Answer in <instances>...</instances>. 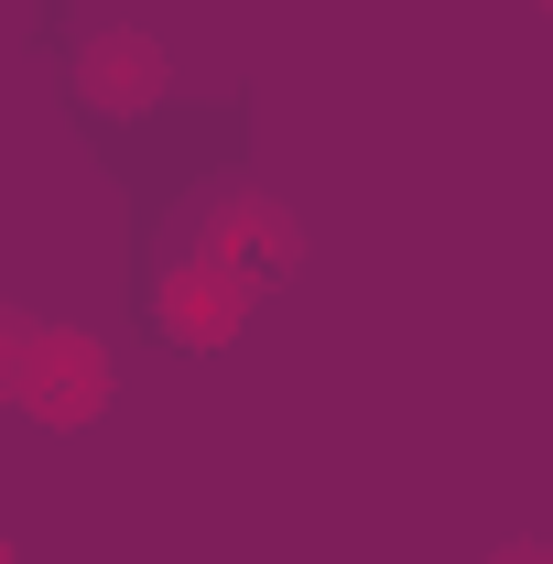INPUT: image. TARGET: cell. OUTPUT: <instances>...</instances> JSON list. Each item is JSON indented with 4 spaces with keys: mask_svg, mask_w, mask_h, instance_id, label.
<instances>
[{
    "mask_svg": "<svg viewBox=\"0 0 553 564\" xmlns=\"http://www.w3.org/2000/svg\"><path fill=\"white\" fill-rule=\"evenodd\" d=\"M0 564H22V554H11V543H0Z\"/></svg>",
    "mask_w": 553,
    "mask_h": 564,
    "instance_id": "6",
    "label": "cell"
},
{
    "mask_svg": "<svg viewBox=\"0 0 553 564\" xmlns=\"http://www.w3.org/2000/svg\"><path fill=\"white\" fill-rule=\"evenodd\" d=\"M152 315H163V337H174V348H228V337H239V315H250V282L196 250V261H174V272H163Z\"/></svg>",
    "mask_w": 553,
    "mask_h": 564,
    "instance_id": "3",
    "label": "cell"
},
{
    "mask_svg": "<svg viewBox=\"0 0 553 564\" xmlns=\"http://www.w3.org/2000/svg\"><path fill=\"white\" fill-rule=\"evenodd\" d=\"M0 413L22 423H76L109 413V348L87 326H55V315H0Z\"/></svg>",
    "mask_w": 553,
    "mask_h": 564,
    "instance_id": "1",
    "label": "cell"
},
{
    "mask_svg": "<svg viewBox=\"0 0 553 564\" xmlns=\"http://www.w3.org/2000/svg\"><path fill=\"white\" fill-rule=\"evenodd\" d=\"M510 564H553V554H532V543H521V554H510Z\"/></svg>",
    "mask_w": 553,
    "mask_h": 564,
    "instance_id": "5",
    "label": "cell"
},
{
    "mask_svg": "<svg viewBox=\"0 0 553 564\" xmlns=\"http://www.w3.org/2000/svg\"><path fill=\"white\" fill-rule=\"evenodd\" d=\"M543 11H553V0H543Z\"/></svg>",
    "mask_w": 553,
    "mask_h": 564,
    "instance_id": "7",
    "label": "cell"
},
{
    "mask_svg": "<svg viewBox=\"0 0 553 564\" xmlns=\"http://www.w3.org/2000/svg\"><path fill=\"white\" fill-rule=\"evenodd\" d=\"M207 261H228L250 293H272V282L304 261V228H293L272 196H228V207H217V228H207Z\"/></svg>",
    "mask_w": 553,
    "mask_h": 564,
    "instance_id": "4",
    "label": "cell"
},
{
    "mask_svg": "<svg viewBox=\"0 0 553 564\" xmlns=\"http://www.w3.org/2000/svg\"><path fill=\"white\" fill-rule=\"evenodd\" d=\"M163 87H174V66H163V44H152L141 22H109V33L76 55V98H87L98 120H141V109H163Z\"/></svg>",
    "mask_w": 553,
    "mask_h": 564,
    "instance_id": "2",
    "label": "cell"
}]
</instances>
